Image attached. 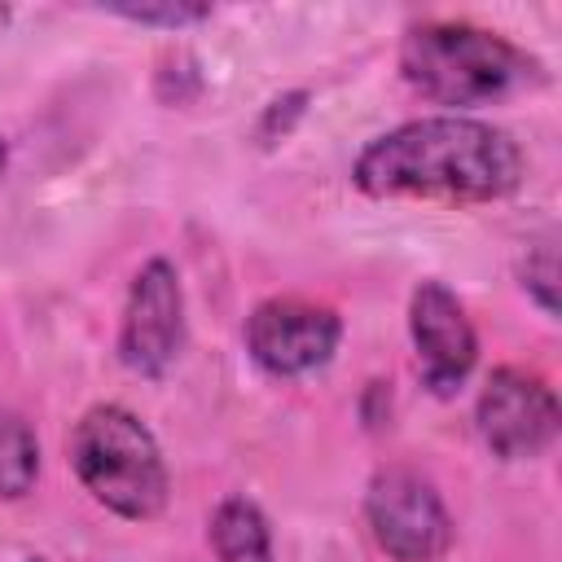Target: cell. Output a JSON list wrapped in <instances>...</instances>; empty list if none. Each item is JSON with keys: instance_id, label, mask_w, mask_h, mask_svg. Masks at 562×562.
<instances>
[{"instance_id": "1", "label": "cell", "mask_w": 562, "mask_h": 562, "mask_svg": "<svg viewBox=\"0 0 562 562\" xmlns=\"http://www.w3.org/2000/svg\"><path fill=\"white\" fill-rule=\"evenodd\" d=\"M351 184L369 198L501 202L522 184V149L470 114L408 119L356 154Z\"/></svg>"}, {"instance_id": "2", "label": "cell", "mask_w": 562, "mask_h": 562, "mask_svg": "<svg viewBox=\"0 0 562 562\" xmlns=\"http://www.w3.org/2000/svg\"><path fill=\"white\" fill-rule=\"evenodd\" d=\"M404 83L435 105L479 110L544 88V61L474 22H413L400 40Z\"/></svg>"}, {"instance_id": "3", "label": "cell", "mask_w": 562, "mask_h": 562, "mask_svg": "<svg viewBox=\"0 0 562 562\" xmlns=\"http://www.w3.org/2000/svg\"><path fill=\"white\" fill-rule=\"evenodd\" d=\"M66 461L79 487L127 522H149L167 509L171 474L154 430L123 404H92L66 435Z\"/></svg>"}, {"instance_id": "4", "label": "cell", "mask_w": 562, "mask_h": 562, "mask_svg": "<svg viewBox=\"0 0 562 562\" xmlns=\"http://www.w3.org/2000/svg\"><path fill=\"white\" fill-rule=\"evenodd\" d=\"M364 522L391 562H439L452 549V514L413 465H382L364 487Z\"/></svg>"}, {"instance_id": "5", "label": "cell", "mask_w": 562, "mask_h": 562, "mask_svg": "<svg viewBox=\"0 0 562 562\" xmlns=\"http://www.w3.org/2000/svg\"><path fill=\"white\" fill-rule=\"evenodd\" d=\"M474 426H479V439L487 443L492 457L531 461V457L553 448L558 426H562V408H558L553 386L540 373L501 364L487 373V382L479 391Z\"/></svg>"}, {"instance_id": "6", "label": "cell", "mask_w": 562, "mask_h": 562, "mask_svg": "<svg viewBox=\"0 0 562 562\" xmlns=\"http://www.w3.org/2000/svg\"><path fill=\"white\" fill-rule=\"evenodd\" d=\"M342 342V316L325 303L277 294L246 316V351L272 378H307L334 360Z\"/></svg>"}, {"instance_id": "7", "label": "cell", "mask_w": 562, "mask_h": 562, "mask_svg": "<svg viewBox=\"0 0 562 562\" xmlns=\"http://www.w3.org/2000/svg\"><path fill=\"white\" fill-rule=\"evenodd\" d=\"M184 347V290L171 259H149L127 285L119 321V360L136 378H162Z\"/></svg>"}, {"instance_id": "8", "label": "cell", "mask_w": 562, "mask_h": 562, "mask_svg": "<svg viewBox=\"0 0 562 562\" xmlns=\"http://www.w3.org/2000/svg\"><path fill=\"white\" fill-rule=\"evenodd\" d=\"M408 338H413V360H417L422 386L439 400L457 395L465 386V378L474 373V360H479V334L465 316V303L439 281L413 285Z\"/></svg>"}, {"instance_id": "9", "label": "cell", "mask_w": 562, "mask_h": 562, "mask_svg": "<svg viewBox=\"0 0 562 562\" xmlns=\"http://www.w3.org/2000/svg\"><path fill=\"white\" fill-rule=\"evenodd\" d=\"M211 549L220 562H272V531L255 501L228 496L211 514Z\"/></svg>"}, {"instance_id": "10", "label": "cell", "mask_w": 562, "mask_h": 562, "mask_svg": "<svg viewBox=\"0 0 562 562\" xmlns=\"http://www.w3.org/2000/svg\"><path fill=\"white\" fill-rule=\"evenodd\" d=\"M40 479V443L31 422L0 404V501H22Z\"/></svg>"}, {"instance_id": "11", "label": "cell", "mask_w": 562, "mask_h": 562, "mask_svg": "<svg viewBox=\"0 0 562 562\" xmlns=\"http://www.w3.org/2000/svg\"><path fill=\"white\" fill-rule=\"evenodd\" d=\"M518 277H522V290L527 299L544 312V316H558V237L544 233L527 246L522 263H518Z\"/></svg>"}, {"instance_id": "12", "label": "cell", "mask_w": 562, "mask_h": 562, "mask_svg": "<svg viewBox=\"0 0 562 562\" xmlns=\"http://www.w3.org/2000/svg\"><path fill=\"white\" fill-rule=\"evenodd\" d=\"M105 13L123 18V22H136V26H162V31H184L193 22H206L211 18V4H189V0H114V4H101Z\"/></svg>"}, {"instance_id": "13", "label": "cell", "mask_w": 562, "mask_h": 562, "mask_svg": "<svg viewBox=\"0 0 562 562\" xmlns=\"http://www.w3.org/2000/svg\"><path fill=\"white\" fill-rule=\"evenodd\" d=\"M154 92H158L162 105H189L202 92V66H198V57L184 53V48L167 53L158 61V70H154Z\"/></svg>"}, {"instance_id": "14", "label": "cell", "mask_w": 562, "mask_h": 562, "mask_svg": "<svg viewBox=\"0 0 562 562\" xmlns=\"http://www.w3.org/2000/svg\"><path fill=\"white\" fill-rule=\"evenodd\" d=\"M303 110H307V92H303V88L272 97V101L263 105V114L255 119V145H259V149H272V145H281V140H285V136L299 127Z\"/></svg>"}, {"instance_id": "15", "label": "cell", "mask_w": 562, "mask_h": 562, "mask_svg": "<svg viewBox=\"0 0 562 562\" xmlns=\"http://www.w3.org/2000/svg\"><path fill=\"white\" fill-rule=\"evenodd\" d=\"M9 18H13V9H9V4H0V31L9 26Z\"/></svg>"}, {"instance_id": "16", "label": "cell", "mask_w": 562, "mask_h": 562, "mask_svg": "<svg viewBox=\"0 0 562 562\" xmlns=\"http://www.w3.org/2000/svg\"><path fill=\"white\" fill-rule=\"evenodd\" d=\"M4 162H9V145L0 140V171H4Z\"/></svg>"}, {"instance_id": "17", "label": "cell", "mask_w": 562, "mask_h": 562, "mask_svg": "<svg viewBox=\"0 0 562 562\" xmlns=\"http://www.w3.org/2000/svg\"><path fill=\"white\" fill-rule=\"evenodd\" d=\"M31 562H40V558H31Z\"/></svg>"}]
</instances>
